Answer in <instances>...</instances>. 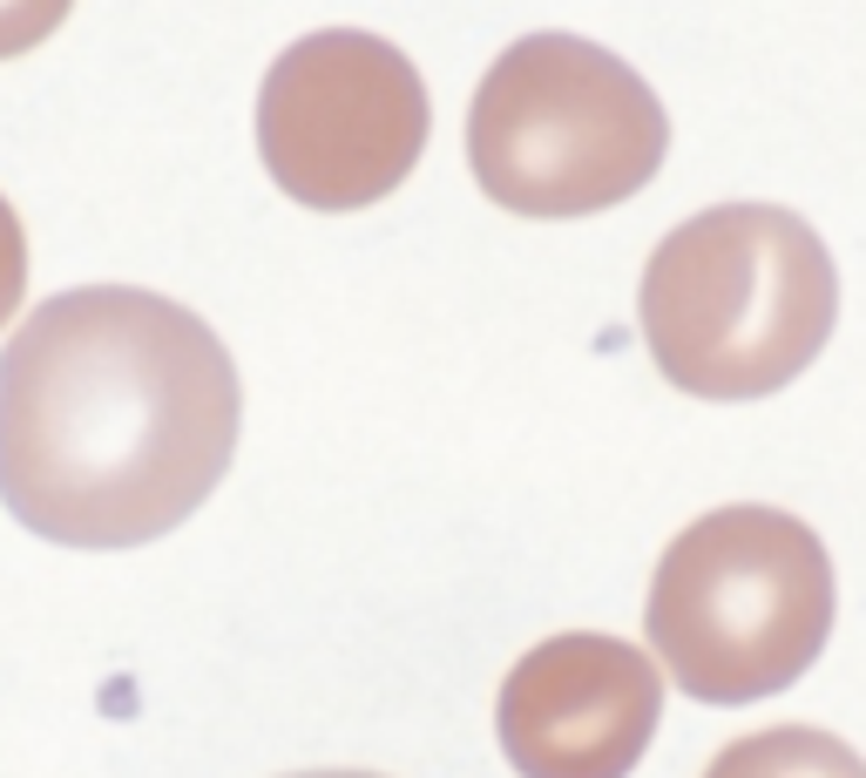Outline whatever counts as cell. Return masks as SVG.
<instances>
[{"mask_svg":"<svg viewBox=\"0 0 866 778\" xmlns=\"http://www.w3.org/2000/svg\"><path fill=\"white\" fill-rule=\"evenodd\" d=\"M237 420V366L190 305L55 292L0 345V501L41 542L142 549L210 501Z\"/></svg>","mask_w":866,"mask_h":778,"instance_id":"obj_1","label":"cell"},{"mask_svg":"<svg viewBox=\"0 0 866 778\" xmlns=\"http://www.w3.org/2000/svg\"><path fill=\"white\" fill-rule=\"evenodd\" d=\"M637 325L677 393L765 400L793 386L839 325L833 250L786 204H711L650 250Z\"/></svg>","mask_w":866,"mask_h":778,"instance_id":"obj_2","label":"cell"},{"mask_svg":"<svg viewBox=\"0 0 866 778\" xmlns=\"http://www.w3.org/2000/svg\"><path fill=\"white\" fill-rule=\"evenodd\" d=\"M839 617L826 542L786 508H711L690 522L643 602V630L670 683L698 705H758L799 683Z\"/></svg>","mask_w":866,"mask_h":778,"instance_id":"obj_3","label":"cell"},{"mask_svg":"<svg viewBox=\"0 0 866 778\" xmlns=\"http://www.w3.org/2000/svg\"><path fill=\"white\" fill-rule=\"evenodd\" d=\"M670 149L657 89L582 35H522L468 109L474 184L514 217H596L637 197Z\"/></svg>","mask_w":866,"mask_h":778,"instance_id":"obj_4","label":"cell"},{"mask_svg":"<svg viewBox=\"0 0 866 778\" xmlns=\"http://www.w3.org/2000/svg\"><path fill=\"white\" fill-rule=\"evenodd\" d=\"M433 109L420 68L360 28L298 35L257 89V156L272 184L312 210H366L393 197L426 149Z\"/></svg>","mask_w":866,"mask_h":778,"instance_id":"obj_5","label":"cell"},{"mask_svg":"<svg viewBox=\"0 0 866 778\" xmlns=\"http://www.w3.org/2000/svg\"><path fill=\"white\" fill-rule=\"evenodd\" d=\"M663 718V677L623 637H549L508 670L494 731L522 778H630Z\"/></svg>","mask_w":866,"mask_h":778,"instance_id":"obj_6","label":"cell"},{"mask_svg":"<svg viewBox=\"0 0 866 778\" xmlns=\"http://www.w3.org/2000/svg\"><path fill=\"white\" fill-rule=\"evenodd\" d=\"M705 778H866V758L819 725H771L731 738Z\"/></svg>","mask_w":866,"mask_h":778,"instance_id":"obj_7","label":"cell"},{"mask_svg":"<svg viewBox=\"0 0 866 778\" xmlns=\"http://www.w3.org/2000/svg\"><path fill=\"white\" fill-rule=\"evenodd\" d=\"M68 8H75V0H0V61L41 48L68 21Z\"/></svg>","mask_w":866,"mask_h":778,"instance_id":"obj_8","label":"cell"},{"mask_svg":"<svg viewBox=\"0 0 866 778\" xmlns=\"http://www.w3.org/2000/svg\"><path fill=\"white\" fill-rule=\"evenodd\" d=\"M28 298V230L14 217V204L0 197V325H8Z\"/></svg>","mask_w":866,"mask_h":778,"instance_id":"obj_9","label":"cell"},{"mask_svg":"<svg viewBox=\"0 0 866 778\" xmlns=\"http://www.w3.org/2000/svg\"><path fill=\"white\" fill-rule=\"evenodd\" d=\"M298 778H380V771H298Z\"/></svg>","mask_w":866,"mask_h":778,"instance_id":"obj_10","label":"cell"}]
</instances>
